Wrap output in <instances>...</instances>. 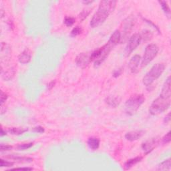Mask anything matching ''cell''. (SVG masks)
I'll return each instance as SVG.
<instances>
[{"label":"cell","instance_id":"24","mask_svg":"<svg viewBox=\"0 0 171 171\" xmlns=\"http://www.w3.org/2000/svg\"><path fill=\"white\" fill-rule=\"evenodd\" d=\"M13 165V162L5 161V160L0 159V167H11Z\"/></svg>","mask_w":171,"mask_h":171},{"label":"cell","instance_id":"13","mask_svg":"<svg viewBox=\"0 0 171 171\" xmlns=\"http://www.w3.org/2000/svg\"><path fill=\"white\" fill-rule=\"evenodd\" d=\"M32 58V52L29 49H26L19 55L18 61L22 64H28Z\"/></svg>","mask_w":171,"mask_h":171},{"label":"cell","instance_id":"18","mask_svg":"<svg viewBox=\"0 0 171 171\" xmlns=\"http://www.w3.org/2000/svg\"><path fill=\"white\" fill-rule=\"evenodd\" d=\"M158 3L161 4L162 9V10H163V12H164L165 14H166L167 17L169 19H170V10L169 5H168L167 4V2L165 1H158Z\"/></svg>","mask_w":171,"mask_h":171},{"label":"cell","instance_id":"5","mask_svg":"<svg viewBox=\"0 0 171 171\" xmlns=\"http://www.w3.org/2000/svg\"><path fill=\"white\" fill-rule=\"evenodd\" d=\"M170 106V99L160 96L151 104L149 108V112L151 115L157 116L164 112Z\"/></svg>","mask_w":171,"mask_h":171},{"label":"cell","instance_id":"12","mask_svg":"<svg viewBox=\"0 0 171 171\" xmlns=\"http://www.w3.org/2000/svg\"><path fill=\"white\" fill-rule=\"evenodd\" d=\"M162 97L166 98H171V88H170V76H169L164 82L162 86L161 95Z\"/></svg>","mask_w":171,"mask_h":171},{"label":"cell","instance_id":"4","mask_svg":"<svg viewBox=\"0 0 171 171\" xmlns=\"http://www.w3.org/2000/svg\"><path fill=\"white\" fill-rule=\"evenodd\" d=\"M145 101L143 94H134L126 100L125 105V111L128 115L132 116L137 112Z\"/></svg>","mask_w":171,"mask_h":171},{"label":"cell","instance_id":"1","mask_svg":"<svg viewBox=\"0 0 171 171\" xmlns=\"http://www.w3.org/2000/svg\"><path fill=\"white\" fill-rule=\"evenodd\" d=\"M116 5V1L105 0L100 1L98 10L96 11L90 21V27L95 28L102 24L108 18V16L114 12Z\"/></svg>","mask_w":171,"mask_h":171},{"label":"cell","instance_id":"15","mask_svg":"<svg viewBox=\"0 0 171 171\" xmlns=\"http://www.w3.org/2000/svg\"><path fill=\"white\" fill-rule=\"evenodd\" d=\"M142 156H137L135 157L134 158H131L126 161L125 164V168L126 170L130 169L132 167H134L135 164L139 163V162L142 161Z\"/></svg>","mask_w":171,"mask_h":171},{"label":"cell","instance_id":"23","mask_svg":"<svg viewBox=\"0 0 171 171\" xmlns=\"http://www.w3.org/2000/svg\"><path fill=\"white\" fill-rule=\"evenodd\" d=\"M75 21H76L75 18L73 17H69V16L66 17L64 20L65 25L68 27H71V26H73L74 24L75 23Z\"/></svg>","mask_w":171,"mask_h":171},{"label":"cell","instance_id":"11","mask_svg":"<svg viewBox=\"0 0 171 171\" xmlns=\"http://www.w3.org/2000/svg\"><path fill=\"white\" fill-rule=\"evenodd\" d=\"M145 134L144 130H134L127 132L125 134V138L126 140H129V141H135L140 139L144 136Z\"/></svg>","mask_w":171,"mask_h":171},{"label":"cell","instance_id":"28","mask_svg":"<svg viewBox=\"0 0 171 171\" xmlns=\"http://www.w3.org/2000/svg\"><path fill=\"white\" fill-rule=\"evenodd\" d=\"M12 149V147L11 145L1 144V146H0V150H1V152L8 151V150H10Z\"/></svg>","mask_w":171,"mask_h":171},{"label":"cell","instance_id":"2","mask_svg":"<svg viewBox=\"0 0 171 171\" xmlns=\"http://www.w3.org/2000/svg\"><path fill=\"white\" fill-rule=\"evenodd\" d=\"M121 33L119 30H116V31L112 34L108 42L106 43L104 46L101 48V54L100 57L94 62L95 66H99L102 63L106 57L108 56L110 52L112 50V49L117 45V44L120 42L121 40Z\"/></svg>","mask_w":171,"mask_h":171},{"label":"cell","instance_id":"10","mask_svg":"<svg viewBox=\"0 0 171 171\" xmlns=\"http://www.w3.org/2000/svg\"><path fill=\"white\" fill-rule=\"evenodd\" d=\"M141 57L139 55L136 54L132 57L129 62V68L132 74H136L139 71V66Z\"/></svg>","mask_w":171,"mask_h":171},{"label":"cell","instance_id":"19","mask_svg":"<svg viewBox=\"0 0 171 171\" xmlns=\"http://www.w3.org/2000/svg\"><path fill=\"white\" fill-rule=\"evenodd\" d=\"M120 102V100L117 97H108L106 99V103L112 107H116Z\"/></svg>","mask_w":171,"mask_h":171},{"label":"cell","instance_id":"30","mask_svg":"<svg viewBox=\"0 0 171 171\" xmlns=\"http://www.w3.org/2000/svg\"><path fill=\"white\" fill-rule=\"evenodd\" d=\"M32 131L35 132H38V133H43L44 132V128L42 126H36V127H34L32 129Z\"/></svg>","mask_w":171,"mask_h":171},{"label":"cell","instance_id":"27","mask_svg":"<svg viewBox=\"0 0 171 171\" xmlns=\"http://www.w3.org/2000/svg\"><path fill=\"white\" fill-rule=\"evenodd\" d=\"M171 138H170V131H169L168 133L165 135V136L162 138V143L164 144H168L170 142Z\"/></svg>","mask_w":171,"mask_h":171},{"label":"cell","instance_id":"8","mask_svg":"<svg viewBox=\"0 0 171 171\" xmlns=\"http://www.w3.org/2000/svg\"><path fill=\"white\" fill-rule=\"evenodd\" d=\"M160 139L158 138H153V139L147 140V141L142 143V148L146 154L150 153L153 151L159 144Z\"/></svg>","mask_w":171,"mask_h":171},{"label":"cell","instance_id":"26","mask_svg":"<svg viewBox=\"0 0 171 171\" xmlns=\"http://www.w3.org/2000/svg\"><path fill=\"white\" fill-rule=\"evenodd\" d=\"M81 33H82L81 27H80L79 26H76V27H74L72 30H71V35H72V36L75 37V36H77V35L80 34Z\"/></svg>","mask_w":171,"mask_h":171},{"label":"cell","instance_id":"36","mask_svg":"<svg viewBox=\"0 0 171 171\" xmlns=\"http://www.w3.org/2000/svg\"><path fill=\"white\" fill-rule=\"evenodd\" d=\"M170 113H169L164 118V122L167 124H169L170 121Z\"/></svg>","mask_w":171,"mask_h":171},{"label":"cell","instance_id":"33","mask_svg":"<svg viewBox=\"0 0 171 171\" xmlns=\"http://www.w3.org/2000/svg\"><path fill=\"white\" fill-rule=\"evenodd\" d=\"M144 21H146V22H147V23H148V24H150V25H151V26H153V27H154V28H155V29H156L157 30V31H158V33H159V34H161V31H160V29H158V27H157V26H156V25H155V24H153V22H152L151 21H149V20H147V19H144Z\"/></svg>","mask_w":171,"mask_h":171},{"label":"cell","instance_id":"34","mask_svg":"<svg viewBox=\"0 0 171 171\" xmlns=\"http://www.w3.org/2000/svg\"><path fill=\"white\" fill-rule=\"evenodd\" d=\"M12 170H32L33 169L32 168H29V167H20V168H14V169H10Z\"/></svg>","mask_w":171,"mask_h":171},{"label":"cell","instance_id":"32","mask_svg":"<svg viewBox=\"0 0 171 171\" xmlns=\"http://www.w3.org/2000/svg\"><path fill=\"white\" fill-rule=\"evenodd\" d=\"M144 39L146 40H150V38H152V34L150 32L147 31V32L144 33V35H143V36L142 35V38H144Z\"/></svg>","mask_w":171,"mask_h":171},{"label":"cell","instance_id":"17","mask_svg":"<svg viewBox=\"0 0 171 171\" xmlns=\"http://www.w3.org/2000/svg\"><path fill=\"white\" fill-rule=\"evenodd\" d=\"M15 74V71L14 70V68H10L8 69L7 71H5L4 74H2V78L5 80L9 81L10 80H12L13 78V77L14 76Z\"/></svg>","mask_w":171,"mask_h":171},{"label":"cell","instance_id":"31","mask_svg":"<svg viewBox=\"0 0 171 171\" xmlns=\"http://www.w3.org/2000/svg\"><path fill=\"white\" fill-rule=\"evenodd\" d=\"M122 71H123L122 68H119L118 70H116L114 71V74H113V76L115 77V78H117V77L120 76L121 74H122Z\"/></svg>","mask_w":171,"mask_h":171},{"label":"cell","instance_id":"22","mask_svg":"<svg viewBox=\"0 0 171 171\" xmlns=\"http://www.w3.org/2000/svg\"><path fill=\"white\" fill-rule=\"evenodd\" d=\"M33 145H34V144H33L32 142L26 143V144H21L18 145L16 148H17L18 150H25L29 149V148L32 147Z\"/></svg>","mask_w":171,"mask_h":171},{"label":"cell","instance_id":"16","mask_svg":"<svg viewBox=\"0 0 171 171\" xmlns=\"http://www.w3.org/2000/svg\"><path fill=\"white\" fill-rule=\"evenodd\" d=\"M171 169V161L170 158L165 160L157 166V170H170Z\"/></svg>","mask_w":171,"mask_h":171},{"label":"cell","instance_id":"21","mask_svg":"<svg viewBox=\"0 0 171 171\" xmlns=\"http://www.w3.org/2000/svg\"><path fill=\"white\" fill-rule=\"evenodd\" d=\"M27 131V129L21 128H12L8 130V132L13 135H21Z\"/></svg>","mask_w":171,"mask_h":171},{"label":"cell","instance_id":"35","mask_svg":"<svg viewBox=\"0 0 171 171\" xmlns=\"http://www.w3.org/2000/svg\"><path fill=\"white\" fill-rule=\"evenodd\" d=\"M55 84H56V81H52L51 82L48 84V90H52V88L54 87Z\"/></svg>","mask_w":171,"mask_h":171},{"label":"cell","instance_id":"6","mask_svg":"<svg viewBox=\"0 0 171 171\" xmlns=\"http://www.w3.org/2000/svg\"><path fill=\"white\" fill-rule=\"evenodd\" d=\"M158 47L154 43H150L147 46L141 62V66L142 68L145 67L146 66H147L150 62L153 61L154 57L158 54Z\"/></svg>","mask_w":171,"mask_h":171},{"label":"cell","instance_id":"25","mask_svg":"<svg viewBox=\"0 0 171 171\" xmlns=\"http://www.w3.org/2000/svg\"><path fill=\"white\" fill-rule=\"evenodd\" d=\"M90 10H84L82 11V12L79 14V18L80 19L81 21H83V20H85L86 18L88 17V15L90 14Z\"/></svg>","mask_w":171,"mask_h":171},{"label":"cell","instance_id":"38","mask_svg":"<svg viewBox=\"0 0 171 171\" xmlns=\"http://www.w3.org/2000/svg\"><path fill=\"white\" fill-rule=\"evenodd\" d=\"M93 1H83V3L84 4H92Z\"/></svg>","mask_w":171,"mask_h":171},{"label":"cell","instance_id":"3","mask_svg":"<svg viewBox=\"0 0 171 171\" xmlns=\"http://www.w3.org/2000/svg\"><path fill=\"white\" fill-rule=\"evenodd\" d=\"M165 70V66L162 63L154 65L150 70L146 74L142 79V82L148 90H151L150 88L153 83L162 76Z\"/></svg>","mask_w":171,"mask_h":171},{"label":"cell","instance_id":"7","mask_svg":"<svg viewBox=\"0 0 171 171\" xmlns=\"http://www.w3.org/2000/svg\"><path fill=\"white\" fill-rule=\"evenodd\" d=\"M142 40L141 34L139 33H136L130 38L126 48V54L127 56H129L138 46L140 45V42Z\"/></svg>","mask_w":171,"mask_h":171},{"label":"cell","instance_id":"37","mask_svg":"<svg viewBox=\"0 0 171 171\" xmlns=\"http://www.w3.org/2000/svg\"><path fill=\"white\" fill-rule=\"evenodd\" d=\"M5 135H6V132H4V130H3V128H1V136H5Z\"/></svg>","mask_w":171,"mask_h":171},{"label":"cell","instance_id":"20","mask_svg":"<svg viewBox=\"0 0 171 171\" xmlns=\"http://www.w3.org/2000/svg\"><path fill=\"white\" fill-rule=\"evenodd\" d=\"M9 158L13 159L14 161H18L20 162H31L33 161V158H29V157H21V156H8Z\"/></svg>","mask_w":171,"mask_h":171},{"label":"cell","instance_id":"9","mask_svg":"<svg viewBox=\"0 0 171 171\" xmlns=\"http://www.w3.org/2000/svg\"><path fill=\"white\" fill-rule=\"evenodd\" d=\"M91 54V53H90ZM90 54L89 53H81L76 57V63L79 67L85 68L89 65L92 62L90 59Z\"/></svg>","mask_w":171,"mask_h":171},{"label":"cell","instance_id":"14","mask_svg":"<svg viewBox=\"0 0 171 171\" xmlns=\"http://www.w3.org/2000/svg\"><path fill=\"white\" fill-rule=\"evenodd\" d=\"M87 144L91 150H96L100 147V140L96 137H91L88 139Z\"/></svg>","mask_w":171,"mask_h":171},{"label":"cell","instance_id":"29","mask_svg":"<svg viewBox=\"0 0 171 171\" xmlns=\"http://www.w3.org/2000/svg\"><path fill=\"white\" fill-rule=\"evenodd\" d=\"M7 97L8 96L6 94L4 93L3 91H1V106H3V104L5 102V101L7 100Z\"/></svg>","mask_w":171,"mask_h":171}]
</instances>
